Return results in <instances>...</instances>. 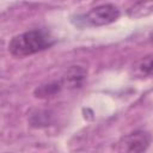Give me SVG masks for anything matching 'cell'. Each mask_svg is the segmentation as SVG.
Masks as SVG:
<instances>
[{
	"label": "cell",
	"mask_w": 153,
	"mask_h": 153,
	"mask_svg": "<svg viewBox=\"0 0 153 153\" xmlns=\"http://www.w3.org/2000/svg\"><path fill=\"white\" fill-rule=\"evenodd\" d=\"M63 84L62 81H51L44 85L38 86L35 90V96L37 98H48V97H53L55 94H57L61 88H62Z\"/></svg>",
	"instance_id": "cell-6"
},
{
	"label": "cell",
	"mask_w": 153,
	"mask_h": 153,
	"mask_svg": "<svg viewBox=\"0 0 153 153\" xmlns=\"http://www.w3.org/2000/svg\"><path fill=\"white\" fill-rule=\"evenodd\" d=\"M29 122L32 127H36V128L47 127L51 123V115L45 110H37L30 116Z\"/></svg>",
	"instance_id": "cell-7"
},
{
	"label": "cell",
	"mask_w": 153,
	"mask_h": 153,
	"mask_svg": "<svg viewBox=\"0 0 153 153\" xmlns=\"http://www.w3.org/2000/svg\"><path fill=\"white\" fill-rule=\"evenodd\" d=\"M120 10L112 4H103L91 8L84 16L81 20L88 26H104L116 22L120 18Z\"/></svg>",
	"instance_id": "cell-2"
},
{
	"label": "cell",
	"mask_w": 153,
	"mask_h": 153,
	"mask_svg": "<svg viewBox=\"0 0 153 153\" xmlns=\"http://www.w3.org/2000/svg\"><path fill=\"white\" fill-rule=\"evenodd\" d=\"M151 143V135L145 130H135L124 135L117 147V153H143Z\"/></svg>",
	"instance_id": "cell-3"
},
{
	"label": "cell",
	"mask_w": 153,
	"mask_h": 153,
	"mask_svg": "<svg viewBox=\"0 0 153 153\" xmlns=\"http://www.w3.org/2000/svg\"><path fill=\"white\" fill-rule=\"evenodd\" d=\"M136 69L141 75L153 76V54L146 55L136 63Z\"/></svg>",
	"instance_id": "cell-8"
},
{
	"label": "cell",
	"mask_w": 153,
	"mask_h": 153,
	"mask_svg": "<svg viewBox=\"0 0 153 153\" xmlns=\"http://www.w3.org/2000/svg\"><path fill=\"white\" fill-rule=\"evenodd\" d=\"M86 69L81 66H72L67 69L63 75L62 84L69 88H79L81 87L85 78H86Z\"/></svg>",
	"instance_id": "cell-4"
},
{
	"label": "cell",
	"mask_w": 153,
	"mask_h": 153,
	"mask_svg": "<svg viewBox=\"0 0 153 153\" xmlns=\"http://www.w3.org/2000/svg\"><path fill=\"white\" fill-rule=\"evenodd\" d=\"M54 42L47 30L35 29L14 36L8 43V51L13 57L23 59L50 48Z\"/></svg>",
	"instance_id": "cell-1"
},
{
	"label": "cell",
	"mask_w": 153,
	"mask_h": 153,
	"mask_svg": "<svg viewBox=\"0 0 153 153\" xmlns=\"http://www.w3.org/2000/svg\"><path fill=\"white\" fill-rule=\"evenodd\" d=\"M153 13V1H136L127 8L130 18H142Z\"/></svg>",
	"instance_id": "cell-5"
}]
</instances>
